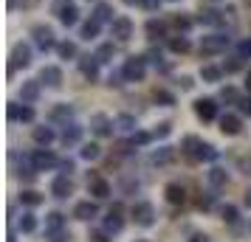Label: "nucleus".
<instances>
[{
  "label": "nucleus",
  "instance_id": "obj_1",
  "mask_svg": "<svg viewBox=\"0 0 251 242\" xmlns=\"http://www.w3.org/2000/svg\"><path fill=\"white\" fill-rule=\"evenodd\" d=\"M130 214L136 220V225H141V228H152V225H155V217H158V214H155V206H152L150 200H138Z\"/></svg>",
  "mask_w": 251,
  "mask_h": 242
},
{
  "label": "nucleus",
  "instance_id": "obj_2",
  "mask_svg": "<svg viewBox=\"0 0 251 242\" xmlns=\"http://www.w3.org/2000/svg\"><path fill=\"white\" fill-rule=\"evenodd\" d=\"M122 73H125L127 82H141L147 76V59L144 57H127L125 65H122Z\"/></svg>",
  "mask_w": 251,
  "mask_h": 242
},
{
  "label": "nucleus",
  "instance_id": "obj_3",
  "mask_svg": "<svg viewBox=\"0 0 251 242\" xmlns=\"http://www.w3.org/2000/svg\"><path fill=\"white\" fill-rule=\"evenodd\" d=\"M228 43H231V37L228 34H209L201 40V54H206V57H215V54H223L228 48Z\"/></svg>",
  "mask_w": 251,
  "mask_h": 242
},
{
  "label": "nucleus",
  "instance_id": "obj_4",
  "mask_svg": "<svg viewBox=\"0 0 251 242\" xmlns=\"http://www.w3.org/2000/svg\"><path fill=\"white\" fill-rule=\"evenodd\" d=\"M122 228H125V206L113 203L110 211H107V217H104V231L107 234H122Z\"/></svg>",
  "mask_w": 251,
  "mask_h": 242
},
{
  "label": "nucleus",
  "instance_id": "obj_5",
  "mask_svg": "<svg viewBox=\"0 0 251 242\" xmlns=\"http://www.w3.org/2000/svg\"><path fill=\"white\" fill-rule=\"evenodd\" d=\"M6 115H9V121H20V124H28V121H34V107L31 104H17V102H9L6 104Z\"/></svg>",
  "mask_w": 251,
  "mask_h": 242
},
{
  "label": "nucleus",
  "instance_id": "obj_6",
  "mask_svg": "<svg viewBox=\"0 0 251 242\" xmlns=\"http://www.w3.org/2000/svg\"><path fill=\"white\" fill-rule=\"evenodd\" d=\"M31 65V48L25 43H17L12 48V62H9V73H14L17 68H28Z\"/></svg>",
  "mask_w": 251,
  "mask_h": 242
},
{
  "label": "nucleus",
  "instance_id": "obj_7",
  "mask_svg": "<svg viewBox=\"0 0 251 242\" xmlns=\"http://www.w3.org/2000/svg\"><path fill=\"white\" fill-rule=\"evenodd\" d=\"M31 37H34V43L40 51H51V48H57L59 43L54 40V31L48 28V25H34L31 28Z\"/></svg>",
  "mask_w": 251,
  "mask_h": 242
},
{
  "label": "nucleus",
  "instance_id": "obj_8",
  "mask_svg": "<svg viewBox=\"0 0 251 242\" xmlns=\"http://www.w3.org/2000/svg\"><path fill=\"white\" fill-rule=\"evenodd\" d=\"M91 130L99 135V138H110V135H113V130H116V121L110 118V115L96 113V115L91 118Z\"/></svg>",
  "mask_w": 251,
  "mask_h": 242
},
{
  "label": "nucleus",
  "instance_id": "obj_9",
  "mask_svg": "<svg viewBox=\"0 0 251 242\" xmlns=\"http://www.w3.org/2000/svg\"><path fill=\"white\" fill-rule=\"evenodd\" d=\"M31 161H34L37 172H48V169L59 166V158L51 150H34V152H31Z\"/></svg>",
  "mask_w": 251,
  "mask_h": 242
},
{
  "label": "nucleus",
  "instance_id": "obj_10",
  "mask_svg": "<svg viewBox=\"0 0 251 242\" xmlns=\"http://www.w3.org/2000/svg\"><path fill=\"white\" fill-rule=\"evenodd\" d=\"M110 34H113L119 43H127V40L133 37V20L125 17V14H122V17H116L113 23H110Z\"/></svg>",
  "mask_w": 251,
  "mask_h": 242
},
{
  "label": "nucleus",
  "instance_id": "obj_11",
  "mask_svg": "<svg viewBox=\"0 0 251 242\" xmlns=\"http://www.w3.org/2000/svg\"><path fill=\"white\" fill-rule=\"evenodd\" d=\"M51 195L57 197V200H65V197L74 195V180H71V175L59 172L57 177H54V183H51Z\"/></svg>",
  "mask_w": 251,
  "mask_h": 242
},
{
  "label": "nucleus",
  "instance_id": "obj_12",
  "mask_svg": "<svg viewBox=\"0 0 251 242\" xmlns=\"http://www.w3.org/2000/svg\"><path fill=\"white\" fill-rule=\"evenodd\" d=\"M192 107H195V115H198L201 121H215L217 118V102L215 99H198Z\"/></svg>",
  "mask_w": 251,
  "mask_h": 242
},
{
  "label": "nucleus",
  "instance_id": "obj_13",
  "mask_svg": "<svg viewBox=\"0 0 251 242\" xmlns=\"http://www.w3.org/2000/svg\"><path fill=\"white\" fill-rule=\"evenodd\" d=\"M74 217L79 220V222H91L93 217H99V206H96L93 200H79V203L74 206Z\"/></svg>",
  "mask_w": 251,
  "mask_h": 242
},
{
  "label": "nucleus",
  "instance_id": "obj_14",
  "mask_svg": "<svg viewBox=\"0 0 251 242\" xmlns=\"http://www.w3.org/2000/svg\"><path fill=\"white\" fill-rule=\"evenodd\" d=\"M240 130H243V118L234 113H226L220 115V132L223 135H240Z\"/></svg>",
  "mask_w": 251,
  "mask_h": 242
},
{
  "label": "nucleus",
  "instance_id": "obj_15",
  "mask_svg": "<svg viewBox=\"0 0 251 242\" xmlns=\"http://www.w3.org/2000/svg\"><path fill=\"white\" fill-rule=\"evenodd\" d=\"M192 163H201V161H217V150L209 144V141H201L198 147H195V152H192V158H189Z\"/></svg>",
  "mask_w": 251,
  "mask_h": 242
},
{
  "label": "nucleus",
  "instance_id": "obj_16",
  "mask_svg": "<svg viewBox=\"0 0 251 242\" xmlns=\"http://www.w3.org/2000/svg\"><path fill=\"white\" fill-rule=\"evenodd\" d=\"M82 138V127L76 124V121H68V124H62V135H59V141L65 144V147H74V144H79Z\"/></svg>",
  "mask_w": 251,
  "mask_h": 242
},
{
  "label": "nucleus",
  "instance_id": "obj_17",
  "mask_svg": "<svg viewBox=\"0 0 251 242\" xmlns=\"http://www.w3.org/2000/svg\"><path fill=\"white\" fill-rule=\"evenodd\" d=\"M40 82H46L48 88H62V70L57 68V65H46V68L40 70Z\"/></svg>",
  "mask_w": 251,
  "mask_h": 242
},
{
  "label": "nucleus",
  "instance_id": "obj_18",
  "mask_svg": "<svg viewBox=\"0 0 251 242\" xmlns=\"http://www.w3.org/2000/svg\"><path fill=\"white\" fill-rule=\"evenodd\" d=\"M88 192H91L96 200H104V197H110V183L99 177V175H93L91 180H88Z\"/></svg>",
  "mask_w": 251,
  "mask_h": 242
},
{
  "label": "nucleus",
  "instance_id": "obj_19",
  "mask_svg": "<svg viewBox=\"0 0 251 242\" xmlns=\"http://www.w3.org/2000/svg\"><path fill=\"white\" fill-rule=\"evenodd\" d=\"M164 197H167L170 206H183V203H186V189H183L181 183H167Z\"/></svg>",
  "mask_w": 251,
  "mask_h": 242
},
{
  "label": "nucleus",
  "instance_id": "obj_20",
  "mask_svg": "<svg viewBox=\"0 0 251 242\" xmlns=\"http://www.w3.org/2000/svg\"><path fill=\"white\" fill-rule=\"evenodd\" d=\"M48 118L54 124H68V121H74V104H57V107H51Z\"/></svg>",
  "mask_w": 251,
  "mask_h": 242
},
{
  "label": "nucleus",
  "instance_id": "obj_21",
  "mask_svg": "<svg viewBox=\"0 0 251 242\" xmlns=\"http://www.w3.org/2000/svg\"><path fill=\"white\" fill-rule=\"evenodd\" d=\"M99 57H82L79 59V70H82V76L88 82H96V76H99Z\"/></svg>",
  "mask_w": 251,
  "mask_h": 242
},
{
  "label": "nucleus",
  "instance_id": "obj_22",
  "mask_svg": "<svg viewBox=\"0 0 251 242\" xmlns=\"http://www.w3.org/2000/svg\"><path fill=\"white\" fill-rule=\"evenodd\" d=\"M59 23L65 25V28L76 25L79 23V9H76L74 3H62V6H59Z\"/></svg>",
  "mask_w": 251,
  "mask_h": 242
},
{
  "label": "nucleus",
  "instance_id": "obj_23",
  "mask_svg": "<svg viewBox=\"0 0 251 242\" xmlns=\"http://www.w3.org/2000/svg\"><path fill=\"white\" fill-rule=\"evenodd\" d=\"M175 161V150L172 147H161V150H155L152 155H150V163L152 166H167V163Z\"/></svg>",
  "mask_w": 251,
  "mask_h": 242
},
{
  "label": "nucleus",
  "instance_id": "obj_24",
  "mask_svg": "<svg viewBox=\"0 0 251 242\" xmlns=\"http://www.w3.org/2000/svg\"><path fill=\"white\" fill-rule=\"evenodd\" d=\"M20 99H23L25 104H34L37 99H40V82H23V88H20Z\"/></svg>",
  "mask_w": 251,
  "mask_h": 242
},
{
  "label": "nucleus",
  "instance_id": "obj_25",
  "mask_svg": "<svg viewBox=\"0 0 251 242\" xmlns=\"http://www.w3.org/2000/svg\"><path fill=\"white\" fill-rule=\"evenodd\" d=\"M206 177H209V186H212V189H223V186H228V172L226 169H220V166H212Z\"/></svg>",
  "mask_w": 251,
  "mask_h": 242
},
{
  "label": "nucleus",
  "instance_id": "obj_26",
  "mask_svg": "<svg viewBox=\"0 0 251 242\" xmlns=\"http://www.w3.org/2000/svg\"><path fill=\"white\" fill-rule=\"evenodd\" d=\"M99 28H102V23H99L96 17H91L88 23H82L79 37H82V40H88V43H91V40H96V37H99Z\"/></svg>",
  "mask_w": 251,
  "mask_h": 242
},
{
  "label": "nucleus",
  "instance_id": "obj_27",
  "mask_svg": "<svg viewBox=\"0 0 251 242\" xmlns=\"http://www.w3.org/2000/svg\"><path fill=\"white\" fill-rule=\"evenodd\" d=\"M31 138H34V144H40V147H48V144L57 138V135H54V130H51V127H46V124H43V127H34Z\"/></svg>",
  "mask_w": 251,
  "mask_h": 242
},
{
  "label": "nucleus",
  "instance_id": "obj_28",
  "mask_svg": "<svg viewBox=\"0 0 251 242\" xmlns=\"http://www.w3.org/2000/svg\"><path fill=\"white\" fill-rule=\"evenodd\" d=\"M20 203L28 206V208H37V206L46 203V197L40 195V192H34V189H25V192H20Z\"/></svg>",
  "mask_w": 251,
  "mask_h": 242
},
{
  "label": "nucleus",
  "instance_id": "obj_29",
  "mask_svg": "<svg viewBox=\"0 0 251 242\" xmlns=\"http://www.w3.org/2000/svg\"><path fill=\"white\" fill-rule=\"evenodd\" d=\"M65 228V214L62 211H48L46 214V231H59Z\"/></svg>",
  "mask_w": 251,
  "mask_h": 242
},
{
  "label": "nucleus",
  "instance_id": "obj_30",
  "mask_svg": "<svg viewBox=\"0 0 251 242\" xmlns=\"http://www.w3.org/2000/svg\"><path fill=\"white\" fill-rule=\"evenodd\" d=\"M201 23L203 25H223L226 17H223V12H217V9H206V12H201Z\"/></svg>",
  "mask_w": 251,
  "mask_h": 242
},
{
  "label": "nucleus",
  "instance_id": "obj_31",
  "mask_svg": "<svg viewBox=\"0 0 251 242\" xmlns=\"http://www.w3.org/2000/svg\"><path fill=\"white\" fill-rule=\"evenodd\" d=\"M201 79L203 82H220L223 79V68H217V65H203V68H201Z\"/></svg>",
  "mask_w": 251,
  "mask_h": 242
},
{
  "label": "nucleus",
  "instance_id": "obj_32",
  "mask_svg": "<svg viewBox=\"0 0 251 242\" xmlns=\"http://www.w3.org/2000/svg\"><path fill=\"white\" fill-rule=\"evenodd\" d=\"M93 17H96L99 23H113V20H116V17H113V9H110L107 3H99V6H96V12H93Z\"/></svg>",
  "mask_w": 251,
  "mask_h": 242
},
{
  "label": "nucleus",
  "instance_id": "obj_33",
  "mask_svg": "<svg viewBox=\"0 0 251 242\" xmlns=\"http://www.w3.org/2000/svg\"><path fill=\"white\" fill-rule=\"evenodd\" d=\"M57 54H59V59H76V45L71 40H62L57 45Z\"/></svg>",
  "mask_w": 251,
  "mask_h": 242
},
{
  "label": "nucleus",
  "instance_id": "obj_34",
  "mask_svg": "<svg viewBox=\"0 0 251 242\" xmlns=\"http://www.w3.org/2000/svg\"><path fill=\"white\" fill-rule=\"evenodd\" d=\"M116 130H122V132H133L136 130V118L130 113H122L119 118H116Z\"/></svg>",
  "mask_w": 251,
  "mask_h": 242
},
{
  "label": "nucleus",
  "instance_id": "obj_35",
  "mask_svg": "<svg viewBox=\"0 0 251 242\" xmlns=\"http://www.w3.org/2000/svg\"><path fill=\"white\" fill-rule=\"evenodd\" d=\"M17 225H20V231H23V234H34V231H37V217L31 214V211H25Z\"/></svg>",
  "mask_w": 251,
  "mask_h": 242
},
{
  "label": "nucleus",
  "instance_id": "obj_36",
  "mask_svg": "<svg viewBox=\"0 0 251 242\" xmlns=\"http://www.w3.org/2000/svg\"><path fill=\"white\" fill-rule=\"evenodd\" d=\"M220 214H223V220H226L228 225H237V220H240V208H237V206L226 203V206L220 208Z\"/></svg>",
  "mask_w": 251,
  "mask_h": 242
},
{
  "label": "nucleus",
  "instance_id": "obj_37",
  "mask_svg": "<svg viewBox=\"0 0 251 242\" xmlns=\"http://www.w3.org/2000/svg\"><path fill=\"white\" fill-rule=\"evenodd\" d=\"M152 99L158 104H164V107H172V104H175V96H172L170 90H164V88H155V90H152Z\"/></svg>",
  "mask_w": 251,
  "mask_h": 242
},
{
  "label": "nucleus",
  "instance_id": "obj_38",
  "mask_svg": "<svg viewBox=\"0 0 251 242\" xmlns=\"http://www.w3.org/2000/svg\"><path fill=\"white\" fill-rule=\"evenodd\" d=\"M170 51L172 54H186V51H189V40H186V37H172Z\"/></svg>",
  "mask_w": 251,
  "mask_h": 242
},
{
  "label": "nucleus",
  "instance_id": "obj_39",
  "mask_svg": "<svg viewBox=\"0 0 251 242\" xmlns=\"http://www.w3.org/2000/svg\"><path fill=\"white\" fill-rule=\"evenodd\" d=\"M82 158H85V161H96V158H99V155H102V147H99V144H85V147H82V152H79Z\"/></svg>",
  "mask_w": 251,
  "mask_h": 242
},
{
  "label": "nucleus",
  "instance_id": "obj_40",
  "mask_svg": "<svg viewBox=\"0 0 251 242\" xmlns=\"http://www.w3.org/2000/svg\"><path fill=\"white\" fill-rule=\"evenodd\" d=\"M147 34L152 37V40H158V37L167 34V25L161 23V20H150V23H147Z\"/></svg>",
  "mask_w": 251,
  "mask_h": 242
},
{
  "label": "nucleus",
  "instance_id": "obj_41",
  "mask_svg": "<svg viewBox=\"0 0 251 242\" xmlns=\"http://www.w3.org/2000/svg\"><path fill=\"white\" fill-rule=\"evenodd\" d=\"M46 242H71V234L65 228L59 231H46Z\"/></svg>",
  "mask_w": 251,
  "mask_h": 242
},
{
  "label": "nucleus",
  "instance_id": "obj_42",
  "mask_svg": "<svg viewBox=\"0 0 251 242\" xmlns=\"http://www.w3.org/2000/svg\"><path fill=\"white\" fill-rule=\"evenodd\" d=\"M198 144H201V138H198V135H186V138H183V144H181L183 155H186V158H192V152H195V147H198Z\"/></svg>",
  "mask_w": 251,
  "mask_h": 242
},
{
  "label": "nucleus",
  "instance_id": "obj_43",
  "mask_svg": "<svg viewBox=\"0 0 251 242\" xmlns=\"http://www.w3.org/2000/svg\"><path fill=\"white\" fill-rule=\"evenodd\" d=\"M113 54H116V48H113V43H104L99 51H96V57H99V62H110L113 59Z\"/></svg>",
  "mask_w": 251,
  "mask_h": 242
},
{
  "label": "nucleus",
  "instance_id": "obj_44",
  "mask_svg": "<svg viewBox=\"0 0 251 242\" xmlns=\"http://www.w3.org/2000/svg\"><path fill=\"white\" fill-rule=\"evenodd\" d=\"M152 138H155L152 132H136V135L130 138V144H133V147H147V144H150Z\"/></svg>",
  "mask_w": 251,
  "mask_h": 242
},
{
  "label": "nucleus",
  "instance_id": "obj_45",
  "mask_svg": "<svg viewBox=\"0 0 251 242\" xmlns=\"http://www.w3.org/2000/svg\"><path fill=\"white\" fill-rule=\"evenodd\" d=\"M88 240L91 242H113V234H107V231H91V234H88Z\"/></svg>",
  "mask_w": 251,
  "mask_h": 242
},
{
  "label": "nucleus",
  "instance_id": "obj_46",
  "mask_svg": "<svg viewBox=\"0 0 251 242\" xmlns=\"http://www.w3.org/2000/svg\"><path fill=\"white\" fill-rule=\"evenodd\" d=\"M237 57L240 59H251V40H240L237 43Z\"/></svg>",
  "mask_w": 251,
  "mask_h": 242
},
{
  "label": "nucleus",
  "instance_id": "obj_47",
  "mask_svg": "<svg viewBox=\"0 0 251 242\" xmlns=\"http://www.w3.org/2000/svg\"><path fill=\"white\" fill-rule=\"evenodd\" d=\"M172 23H175V28H181V31H189V28H192V20H189V17H183V14H175V17H172Z\"/></svg>",
  "mask_w": 251,
  "mask_h": 242
},
{
  "label": "nucleus",
  "instance_id": "obj_48",
  "mask_svg": "<svg viewBox=\"0 0 251 242\" xmlns=\"http://www.w3.org/2000/svg\"><path fill=\"white\" fill-rule=\"evenodd\" d=\"M170 132H172V124H170V121H161L158 127L152 130V135H155V138H167Z\"/></svg>",
  "mask_w": 251,
  "mask_h": 242
},
{
  "label": "nucleus",
  "instance_id": "obj_49",
  "mask_svg": "<svg viewBox=\"0 0 251 242\" xmlns=\"http://www.w3.org/2000/svg\"><path fill=\"white\" fill-rule=\"evenodd\" d=\"M40 0H9V9H34Z\"/></svg>",
  "mask_w": 251,
  "mask_h": 242
},
{
  "label": "nucleus",
  "instance_id": "obj_50",
  "mask_svg": "<svg viewBox=\"0 0 251 242\" xmlns=\"http://www.w3.org/2000/svg\"><path fill=\"white\" fill-rule=\"evenodd\" d=\"M220 99H223V102L237 104V102H240V93L234 90V88H223V93H220Z\"/></svg>",
  "mask_w": 251,
  "mask_h": 242
},
{
  "label": "nucleus",
  "instance_id": "obj_51",
  "mask_svg": "<svg viewBox=\"0 0 251 242\" xmlns=\"http://www.w3.org/2000/svg\"><path fill=\"white\" fill-rule=\"evenodd\" d=\"M212 203H215V195H209V192L198 197V208H203V211H209V208H212Z\"/></svg>",
  "mask_w": 251,
  "mask_h": 242
},
{
  "label": "nucleus",
  "instance_id": "obj_52",
  "mask_svg": "<svg viewBox=\"0 0 251 242\" xmlns=\"http://www.w3.org/2000/svg\"><path fill=\"white\" fill-rule=\"evenodd\" d=\"M237 107H240V113H243V115H249V118H251V96H240Z\"/></svg>",
  "mask_w": 251,
  "mask_h": 242
},
{
  "label": "nucleus",
  "instance_id": "obj_53",
  "mask_svg": "<svg viewBox=\"0 0 251 242\" xmlns=\"http://www.w3.org/2000/svg\"><path fill=\"white\" fill-rule=\"evenodd\" d=\"M138 6H144L147 12H155V9L161 6V0H138Z\"/></svg>",
  "mask_w": 251,
  "mask_h": 242
},
{
  "label": "nucleus",
  "instance_id": "obj_54",
  "mask_svg": "<svg viewBox=\"0 0 251 242\" xmlns=\"http://www.w3.org/2000/svg\"><path fill=\"white\" fill-rule=\"evenodd\" d=\"M59 169H62V175H71L74 172V161H71V158L68 161H59Z\"/></svg>",
  "mask_w": 251,
  "mask_h": 242
},
{
  "label": "nucleus",
  "instance_id": "obj_55",
  "mask_svg": "<svg viewBox=\"0 0 251 242\" xmlns=\"http://www.w3.org/2000/svg\"><path fill=\"white\" fill-rule=\"evenodd\" d=\"M189 242H212V237H209V234H201V231H198V234H192V237H189Z\"/></svg>",
  "mask_w": 251,
  "mask_h": 242
},
{
  "label": "nucleus",
  "instance_id": "obj_56",
  "mask_svg": "<svg viewBox=\"0 0 251 242\" xmlns=\"http://www.w3.org/2000/svg\"><path fill=\"white\" fill-rule=\"evenodd\" d=\"M237 166H240V169H243L246 175H251V158H240Z\"/></svg>",
  "mask_w": 251,
  "mask_h": 242
},
{
  "label": "nucleus",
  "instance_id": "obj_57",
  "mask_svg": "<svg viewBox=\"0 0 251 242\" xmlns=\"http://www.w3.org/2000/svg\"><path fill=\"white\" fill-rule=\"evenodd\" d=\"M181 88H183V90H192V88H195L192 76H181Z\"/></svg>",
  "mask_w": 251,
  "mask_h": 242
},
{
  "label": "nucleus",
  "instance_id": "obj_58",
  "mask_svg": "<svg viewBox=\"0 0 251 242\" xmlns=\"http://www.w3.org/2000/svg\"><path fill=\"white\" fill-rule=\"evenodd\" d=\"M6 242H17V234H14V228L9 225V234H6Z\"/></svg>",
  "mask_w": 251,
  "mask_h": 242
},
{
  "label": "nucleus",
  "instance_id": "obj_59",
  "mask_svg": "<svg viewBox=\"0 0 251 242\" xmlns=\"http://www.w3.org/2000/svg\"><path fill=\"white\" fill-rule=\"evenodd\" d=\"M243 203H246V206L251 208V189H249V192H246V197H243Z\"/></svg>",
  "mask_w": 251,
  "mask_h": 242
},
{
  "label": "nucleus",
  "instance_id": "obj_60",
  "mask_svg": "<svg viewBox=\"0 0 251 242\" xmlns=\"http://www.w3.org/2000/svg\"><path fill=\"white\" fill-rule=\"evenodd\" d=\"M246 90H251V73H246Z\"/></svg>",
  "mask_w": 251,
  "mask_h": 242
},
{
  "label": "nucleus",
  "instance_id": "obj_61",
  "mask_svg": "<svg viewBox=\"0 0 251 242\" xmlns=\"http://www.w3.org/2000/svg\"><path fill=\"white\" fill-rule=\"evenodd\" d=\"M125 3H130V6H133V3H138V0H125Z\"/></svg>",
  "mask_w": 251,
  "mask_h": 242
},
{
  "label": "nucleus",
  "instance_id": "obj_62",
  "mask_svg": "<svg viewBox=\"0 0 251 242\" xmlns=\"http://www.w3.org/2000/svg\"><path fill=\"white\" fill-rule=\"evenodd\" d=\"M136 242H150V240H136Z\"/></svg>",
  "mask_w": 251,
  "mask_h": 242
},
{
  "label": "nucleus",
  "instance_id": "obj_63",
  "mask_svg": "<svg viewBox=\"0 0 251 242\" xmlns=\"http://www.w3.org/2000/svg\"><path fill=\"white\" fill-rule=\"evenodd\" d=\"M249 231H251V222H249Z\"/></svg>",
  "mask_w": 251,
  "mask_h": 242
},
{
  "label": "nucleus",
  "instance_id": "obj_64",
  "mask_svg": "<svg viewBox=\"0 0 251 242\" xmlns=\"http://www.w3.org/2000/svg\"><path fill=\"white\" fill-rule=\"evenodd\" d=\"M170 3H175V0H170Z\"/></svg>",
  "mask_w": 251,
  "mask_h": 242
}]
</instances>
